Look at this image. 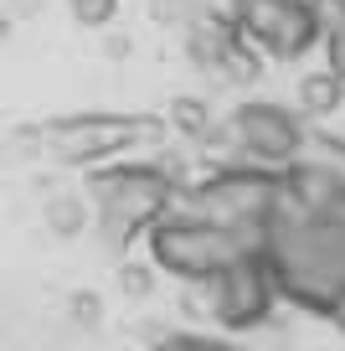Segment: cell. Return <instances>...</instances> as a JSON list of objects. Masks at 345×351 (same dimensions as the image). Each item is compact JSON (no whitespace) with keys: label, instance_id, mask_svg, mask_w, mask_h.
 Here are the masks:
<instances>
[{"label":"cell","instance_id":"1","mask_svg":"<svg viewBox=\"0 0 345 351\" xmlns=\"http://www.w3.org/2000/svg\"><path fill=\"white\" fill-rule=\"evenodd\" d=\"M175 176L160 160H108L88 176V202H93V228L114 253H124L134 238L155 228L175 207Z\"/></svg>","mask_w":345,"mask_h":351},{"label":"cell","instance_id":"2","mask_svg":"<svg viewBox=\"0 0 345 351\" xmlns=\"http://www.w3.org/2000/svg\"><path fill=\"white\" fill-rule=\"evenodd\" d=\"M279 191H283V171L248 165V160H222V165H212L201 181L175 191V207L191 212V217L216 222V228H227V232H238L253 248L263 217L279 207Z\"/></svg>","mask_w":345,"mask_h":351},{"label":"cell","instance_id":"3","mask_svg":"<svg viewBox=\"0 0 345 351\" xmlns=\"http://www.w3.org/2000/svg\"><path fill=\"white\" fill-rule=\"evenodd\" d=\"M242 248H248V243H242L238 232L216 228V222H206V217H191V212H181V207H170L144 232V263H150L155 274L181 279V285H206V279H212L222 263H232Z\"/></svg>","mask_w":345,"mask_h":351},{"label":"cell","instance_id":"4","mask_svg":"<svg viewBox=\"0 0 345 351\" xmlns=\"http://www.w3.org/2000/svg\"><path fill=\"white\" fill-rule=\"evenodd\" d=\"M222 145L232 150V160L248 165H268V171H283V165L304 160L314 145V130L294 104L279 99H248L222 119Z\"/></svg>","mask_w":345,"mask_h":351},{"label":"cell","instance_id":"5","mask_svg":"<svg viewBox=\"0 0 345 351\" xmlns=\"http://www.w3.org/2000/svg\"><path fill=\"white\" fill-rule=\"evenodd\" d=\"M222 11L263 62H299L320 52L324 11L314 0H222Z\"/></svg>","mask_w":345,"mask_h":351},{"label":"cell","instance_id":"6","mask_svg":"<svg viewBox=\"0 0 345 351\" xmlns=\"http://www.w3.org/2000/svg\"><path fill=\"white\" fill-rule=\"evenodd\" d=\"M144 134H150V119H140V114H103V109L36 124V145H42L52 160L83 165V171H98V165H108V160H124Z\"/></svg>","mask_w":345,"mask_h":351},{"label":"cell","instance_id":"7","mask_svg":"<svg viewBox=\"0 0 345 351\" xmlns=\"http://www.w3.org/2000/svg\"><path fill=\"white\" fill-rule=\"evenodd\" d=\"M201 289H206V315L222 330H232V336L258 330L263 320L273 315V305H279V285H273L268 263L253 248H242L232 263H222Z\"/></svg>","mask_w":345,"mask_h":351},{"label":"cell","instance_id":"8","mask_svg":"<svg viewBox=\"0 0 345 351\" xmlns=\"http://www.w3.org/2000/svg\"><path fill=\"white\" fill-rule=\"evenodd\" d=\"M181 47H186V62L191 67H201L212 77H227V83H258V73H263V57L238 36V26L227 21L222 5L186 16Z\"/></svg>","mask_w":345,"mask_h":351},{"label":"cell","instance_id":"9","mask_svg":"<svg viewBox=\"0 0 345 351\" xmlns=\"http://www.w3.org/2000/svg\"><path fill=\"white\" fill-rule=\"evenodd\" d=\"M165 130H175L191 145H222V119L206 104V93H175L165 104Z\"/></svg>","mask_w":345,"mask_h":351},{"label":"cell","instance_id":"10","mask_svg":"<svg viewBox=\"0 0 345 351\" xmlns=\"http://www.w3.org/2000/svg\"><path fill=\"white\" fill-rule=\"evenodd\" d=\"M294 109H299L309 124L335 119V114L345 109V83L330 73V67H314V73H304L299 83H294Z\"/></svg>","mask_w":345,"mask_h":351},{"label":"cell","instance_id":"11","mask_svg":"<svg viewBox=\"0 0 345 351\" xmlns=\"http://www.w3.org/2000/svg\"><path fill=\"white\" fill-rule=\"evenodd\" d=\"M42 222L57 238H77L93 228V202H88V191H52L42 202Z\"/></svg>","mask_w":345,"mask_h":351},{"label":"cell","instance_id":"12","mask_svg":"<svg viewBox=\"0 0 345 351\" xmlns=\"http://www.w3.org/2000/svg\"><path fill=\"white\" fill-rule=\"evenodd\" d=\"M124 11V0H67V16H73L83 32H103V26H114Z\"/></svg>","mask_w":345,"mask_h":351},{"label":"cell","instance_id":"13","mask_svg":"<svg viewBox=\"0 0 345 351\" xmlns=\"http://www.w3.org/2000/svg\"><path fill=\"white\" fill-rule=\"evenodd\" d=\"M150 351H242V346H232V341H222V336H196V330H170V336H160Z\"/></svg>","mask_w":345,"mask_h":351},{"label":"cell","instance_id":"14","mask_svg":"<svg viewBox=\"0 0 345 351\" xmlns=\"http://www.w3.org/2000/svg\"><path fill=\"white\" fill-rule=\"evenodd\" d=\"M324 67L345 83V16H324V36H320Z\"/></svg>","mask_w":345,"mask_h":351},{"label":"cell","instance_id":"15","mask_svg":"<svg viewBox=\"0 0 345 351\" xmlns=\"http://www.w3.org/2000/svg\"><path fill=\"white\" fill-rule=\"evenodd\" d=\"M212 5H222V0H155V16H160V21H175V26H181L186 16L212 11Z\"/></svg>","mask_w":345,"mask_h":351},{"label":"cell","instance_id":"16","mask_svg":"<svg viewBox=\"0 0 345 351\" xmlns=\"http://www.w3.org/2000/svg\"><path fill=\"white\" fill-rule=\"evenodd\" d=\"M67 315H73L77 326H98V320H103V305H98V295H93V289H83V295H73Z\"/></svg>","mask_w":345,"mask_h":351},{"label":"cell","instance_id":"17","mask_svg":"<svg viewBox=\"0 0 345 351\" xmlns=\"http://www.w3.org/2000/svg\"><path fill=\"white\" fill-rule=\"evenodd\" d=\"M47 5H52V0H0V16H5V21H31V16H42Z\"/></svg>","mask_w":345,"mask_h":351},{"label":"cell","instance_id":"18","mask_svg":"<svg viewBox=\"0 0 345 351\" xmlns=\"http://www.w3.org/2000/svg\"><path fill=\"white\" fill-rule=\"evenodd\" d=\"M119 285H129L134 295H150L155 269H150V263H124V269H119Z\"/></svg>","mask_w":345,"mask_h":351},{"label":"cell","instance_id":"19","mask_svg":"<svg viewBox=\"0 0 345 351\" xmlns=\"http://www.w3.org/2000/svg\"><path fill=\"white\" fill-rule=\"evenodd\" d=\"M314 5H320L324 16H345V0H314Z\"/></svg>","mask_w":345,"mask_h":351},{"label":"cell","instance_id":"20","mask_svg":"<svg viewBox=\"0 0 345 351\" xmlns=\"http://www.w3.org/2000/svg\"><path fill=\"white\" fill-rule=\"evenodd\" d=\"M5 36H11V21H5V16H0V42H5Z\"/></svg>","mask_w":345,"mask_h":351}]
</instances>
